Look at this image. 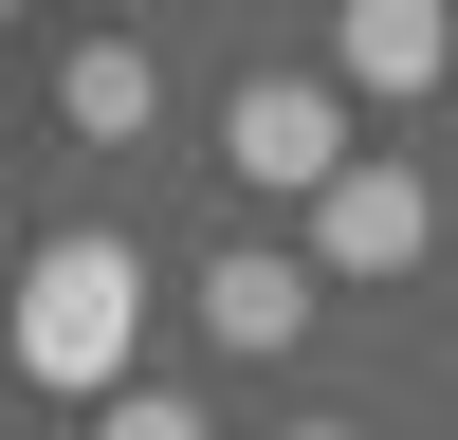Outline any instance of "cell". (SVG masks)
<instances>
[{
    "instance_id": "6da1fadb",
    "label": "cell",
    "mask_w": 458,
    "mask_h": 440,
    "mask_svg": "<svg viewBox=\"0 0 458 440\" xmlns=\"http://www.w3.org/2000/svg\"><path fill=\"white\" fill-rule=\"evenodd\" d=\"M147 330V257L129 239H37L19 257V385H110Z\"/></svg>"
},
{
    "instance_id": "7a4b0ae2",
    "label": "cell",
    "mask_w": 458,
    "mask_h": 440,
    "mask_svg": "<svg viewBox=\"0 0 458 440\" xmlns=\"http://www.w3.org/2000/svg\"><path fill=\"white\" fill-rule=\"evenodd\" d=\"M330 165H349V92L330 73H239L220 92V183L239 202H312Z\"/></svg>"
},
{
    "instance_id": "3957f363",
    "label": "cell",
    "mask_w": 458,
    "mask_h": 440,
    "mask_svg": "<svg viewBox=\"0 0 458 440\" xmlns=\"http://www.w3.org/2000/svg\"><path fill=\"white\" fill-rule=\"evenodd\" d=\"M422 257H440V183L422 165H386V147H349V165H330L312 183V275H422Z\"/></svg>"
},
{
    "instance_id": "277c9868",
    "label": "cell",
    "mask_w": 458,
    "mask_h": 440,
    "mask_svg": "<svg viewBox=\"0 0 458 440\" xmlns=\"http://www.w3.org/2000/svg\"><path fill=\"white\" fill-rule=\"evenodd\" d=\"M312 257H276V239H239V257H202V349H239V367H276L293 330H312Z\"/></svg>"
},
{
    "instance_id": "5b68a950",
    "label": "cell",
    "mask_w": 458,
    "mask_h": 440,
    "mask_svg": "<svg viewBox=\"0 0 458 440\" xmlns=\"http://www.w3.org/2000/svg\"><path fill=\"white\" fill-rule=\"evenodd\" d=\"M330 55H349V92H403V110H422L440 73H458V0H349Z\"/></svg>"
},
{
    "instance_id": "8992f818",
    "label": "cell",
    "mask_w": 458,
    "mask_h": 440,
    "mask_svg": "<svg viewBox=\"0 0 458 440\" xmlns=\"http://www.w3.org/2000/svg\"><path fill=\"white\" fill-rule=\"evenodd\" d=\"M55 110H73V147H147V110H165L147 37H73V55H55Z\"/></svg>"
},
{
    "instance_id": "52a82bcc",
    "label": "cell",
    "mask_w": 458,
    "mask_h": 440,
    "mask_svg": "<svg viewBox=\"0 0 458 440\" xmlns=\"http://www.w3.org/2000/svg\"><path fill=\"white\" fill-rule=\"evenodd\" d=\"M92 403H110V422H129V440H202V385H129V367H110Z\"/></svg>"
},
{
    "instance_id": "ba28073f",
    "label": "cell",
    "mask_w": 458,
    "mask_h": 440,
    "mask_svg": "<svg viewBox=\"0 0 458 440\" xmlns=\"http://www.w3.org/2000/svg\"><path fill=\"white\" fill-rule=\"evenodd\" d=\"M0 37H19V0H0Z\"/></svg>"
},
{
    "instance_id": "9c48e42d",
    "label": "cell",
    "mask_w": 458,
    "mask_h": 440,
    "mask_svg": "<svg viewBox=\"0 0 458 440\" xmlns=\"http://www.w3.org/2000/svg\"><path fill=\"white\" fill-rule=\"evenodd\" d=\"M0 202H19V165H0Z\"/></svg>"
}]
</instances>
